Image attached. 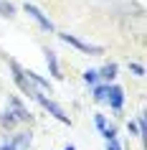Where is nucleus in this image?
Wrapping results in <instances>:
<instances>
[{"label":"nucleus","instance_id":"11","mask_svg":"<svg viewBox=\"0 0 147 150\" xmlns=\"http://www.w3.org/2000/svg\"><path fill=\"white\" fill-rule=\"evenodd\" d=\"M107 99H109V84H96L94 87V102L104 104Z\"/></svg>","mask_w":147,"mask_h":150},{"label":"nucleus","instance_id":"6","mask_svg":"<svg viewBox=\"0 0 147 150\" xmlns=\"http://www.w3.org/2000/svg\"><path fill=\"white\" fill-rule=\"evenodd\" d=\"M23 71H25V76H28V81H31L38 92H48V94H53V87H51V81H48L46 76H41L38 71H33V69H23Z\"/></svg>","mask_w":147,"mask_h":150},{"label":"nucleus","instance_id":"21","mask_svg":"<svg viewBox=\"0 0 147 150\" xmlns=\"http://www.w3.org/2000/svg\"><path fill=\"white\" fill-rule=\"evenodd\" d=\"M63 150H76V148H74V145H66V148H63Z\"/></svg>","mask_w":147,"mask_h":150},{"label":"nucleus","instance_id":"16","mask_svg":"<svg viewBox=\"0 0 147 150\" xmlns=\"http://www.w3.org/2000/svg\"><path fill=\"white\" fill-rule=\"evenodd\" d=\"M94 125H96V130H104V127H107V117H104V115H99V112H96V115H94Z\"/></svg>","mask_w":147,"mask_h":150},{"label":"nucleus","instance_id":"9","mask_svg":"<svg viewBox=\"0 0 147 150\" xmlns=\"http://www.w3.org/2000/svg\"><path fill=\"white\" fill-rule=\"evenodd\" d=\"M117 71H119V66H117L114 61H107L101 69H96V74H99V79H101V81H107V84H109V81H114V79H117Z\"/></svg>","mask_w":147,"mask_h":150},{"label":"nucleus","instance_id":"17","mask_svg":"<svg viewBox=\"0 0 147 150\" xmlns=\"http://www.w3.org/2000/svg\"><path fill=\"white\" fill-rule=\"evenodd\" d=\"M129 71L134 74V76H145V66H142V64H134V61H129Z\"/></svg>","mask_w":147,"mask_h":150},{"label":"nucleus","instance_id":"8","mask_svg":"<svg viewBox=\"0 0 147 150\" xmlns=\"http://www.w3.org/2000/svg\"><path fill=\"white\" fill-rule=\"evenodd\" d=\"M43 54H46V66H48V74L53 76V79L61 81L63 74H61V66H58V56H56V51H51V48H43Z\"/></svg>","mask_w":147,"mask_h":150},{"label":"nucleus","instance_id":"7","mask_svg":"<svg viewBox=\"0 0 147 150\" xmlns=\"http://www.w3.org/2000/svg\"><path fill=\"white\" fill-rule=\"evenodd\" d=\"M107 104H109L114 112H122V104H124V89L119 87V84H112V87H109V99H107Z\"/></svg>","mask_w":147,"mask_h":150},{"label":"nucleus","instance_id":"12","mask_svg":"<svg viewBox=\"0 0 147 150\" xmlns=\"http://www.w3.org/2000/svg\"><path fill=\"white\" fill-rule=\"evenodd\" d=\"M15 125H18V120L13 117V115H10L8 110H5L3 115H0V127H3V130H13Z\"/></svg>","mask_w":147,"mask_h":150},{"label":"nucleus","instance_id":"19","mask_svg":"<svg viewBox=\"0 0 147 150\" xmlns=\"http://www.w3.org/2000/svg\"><path fill=\"white\" fill-rule=\"evenodd\" d=\"M107 150H122V145L117 140H112V142H107Z\"/></svg>","mask_w":147,"mask_h":150},{"label":"nucleus","instance_id":"13","mask_svg":"<svg viewBox=\"0 0 147 150\" xmlns=\"http://www.w3.org/2000/svg\"><path fill=\"white\" fill-rule=\"evenodd\" d=\"M0 16L3 18H13L15 16V5L10 0H0Z\"/></svg>","mask_w":147,"mask_h":150},{"label":"nucleus","instance_id":"18","mask_svg":"<svg viewBox=\"0 0 147 150\" xmlns=\"http://www.w3.org/2000/svg\"><path fill=\"white\" fill-rule=\"evenodd\" d=\"M127 130H129V135H139V130H137V122H134V120H129V122H127Z\"/></svg>","mask_w":147,"mask_h":150},{"label":"nucleus","instance_id":"14","mask_svg":"<svg viewBox=\"0 0 147 150\" xmlns=\"http://www.w3.org/2000/svg\"><path fill=\"white\" fill-rule=\"evenodd\" d=\"M84 81L89 84V87H96V84H99V74H96V69H86L84 71Z\"/></svg>","mask_w":147,"mask_h":150},{"label":"nucleus","instance_id":"5","mask_svg":"<svg viewBox=\"0 0 147 150\" xmlns=\"http://www.w3.org/2000/svg\"><path fill=\"white\" fill-rule=\"evenodd\" d=\"M8 112H10V115H13V117L18 120V122H28V125L33 122V115H31V110H28V107H25V104L20 102L18 97H8Z\"/></svg>","mask_w":147,"mask_h":150},{"label":"nucleus","instance_id":"3","mask_svg":"<svg viewBox=\"0 0 147 150\" xmlns=\"http://www.w3.org/2000/svg\"><path fill=\"white\" fill-rule=\"evenodd\" d=\"M58 38H61L63 43H69V46H74L76 51H81V54H89V56H101V54H104V48H101V46H94V43H86V41L76 38V36H71V33H58Z\"/></svg>","mask_w":147,"mask_h":150},{"label":"nucleus","instance_id":"10","mask_svg":"<svg viewBox=\"0 0 147 150\" xmlns=\"http://www.w3.org/2000/svg\"><path fill=\"white\" fill-rule=\"evenodd\" d=\"M10 142H13V150H31L33 135H31V130H28V132H18Z\"/></svg>","mask_w":147,"mask_h":150},{"label":"nucleus","instance_id":"2","mask_svg":"<svg viewBox=\"0 0 147 150\" xmlns=\"http://www.w3.org/2000/svg\"><path fill=\"white\" fill-rule=\"evenodd\" d=\"M36 102L41 104V107H43V110L48 112V115H51V117H56L58 120V122H61V125H71V117L69 115H66V112H63V107L61 104H56L53 99H51V97H46V94H36Z\"/></svg>","mask_w":147,"mask_h":150},{"label":"nucleus","instance_id":"20","mask_svg":"<svg viewBox=\"0 0 147 150\" xmlns=\"http://www.w3.org/2000/svg\"><path fill=\"white\" fill-rule=\"evenodd\" d=\"M0 150H13V142H10V140H5L3 145H0Z\"/></svg>","mask_w":147,"mask_h":150},{"label":"nucleus","instance_id":"1","mask_svg":"<svg viewBox=\"0 0 147 150\" xmlns=\"http://www.w3.org/2000/svg\"><path fill=\"white\" fill-rule=\"evenodd\" d=\"M8 66H10V74H13V81H15V87L23 92L28 99H36V94H38V89L33 87L31 81H28V76H25V71H23V66L15 61V59H10L8 61Z\"/></svg>","mask_w":147,"mask_h":150},{"label":"nucleus","instance_id":"15","mask_svg":"<svg viewBox=\"0 0 147 150\" xmlns=\"http://www.w3.org/2000/svg\"><path fill=\"white\" fill-rule=\"evenodd\" d=\"M101 135H104V140H107V142L117 140V127H114V125H107L104 130H101Z\"/></svg>","mask_w":147,"mask_h":150},{"label":"nucleus","instance_id":"4","mask_svg":"<svg viewBox=\"0 0 147 150\" xmlns=\"http://www.w3.org/2000/svg\"><path fill=\"white\" fill-rule=\"evenodd\" d=\"M23 10L33 18V21H36V23H38V28H41V31H46V33H53V31H56V28H53V23L48 21V16H46V13H43L41 8H36L33 3H23Z\"/></svg>","mask_w":147,"mask_h":150}]
</instances>
